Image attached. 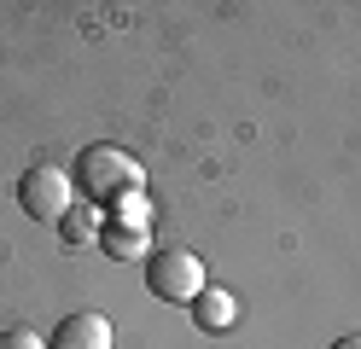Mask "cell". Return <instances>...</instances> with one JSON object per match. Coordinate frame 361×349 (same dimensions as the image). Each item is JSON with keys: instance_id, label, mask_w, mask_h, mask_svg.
<instances>
[{"instance_id": "1", "label": "cell", "mask_w": 361, "mask_h": 349, "mask_svg": "<svg viewBox=\"0 0 361 349\" xmlns=\"http://www.w3.org/2000/svg\"><path fill=\"white\" fill-rule=\"evenodd\" d=\"M71 180H76V198L99 204V209H111L123 192H140V186H146L134 152L111 146V140H99V146H87V152L76 157V175H71Z\"/></svg>"}, {"instance_id": "2", "label": "cell", "mask_w": 361, "mask_h": 349, "mask_svg": "<svg viewBox=\"0 0 361 349\" xmlns=\"http://www.w3.org/2000/svg\"><path fill=\"white\" fill-rule=\"evenodd\" d=\"M71 204H76V180L64 175L59 163H30V169L18 175V209H24L30 221H47V227H59Z\"/></svg>"}, {"instance_id": "3", "label": "cell", "mask_w": 361, "mask_h": 349, "mask_svg": "<svg viewBox=\"0 0 361 349\" xmlns=\"http://www.w3.org/2000/svg\"><path fill=\"white\" fill-rule=\"evenodd\" d=\"M204 286H210V279H204V262H198L192 250L164 245V250L146 256V291H152L157 302H192Z\"/></svg>"}, {"instance_id": "4", "label": "cell", "mask_w": 361, "mask_h": 349, "mask_svg": "<svg viewBox=\"0 0 361 349\" xmlns=\"http://www.w3.org/2000/svg\"><path fill=\"white\" fill-rule=\"evenodd\" d=\"M47 349H111V320L99 309H76L47 332Z\"/></svg>"}, {"instance_id": "5", "label": "cell", "mask_w": 361, "mask_h": 349, "mask_svg": "<svg viewBox=\"0 0 361 349\" xmlns=\"http://www.w3.org/2000/svg\"><path fill=\"white\" fill-rule=\"evenodd\" d=\"M187 309H192V326H198V332H228V326L239 320L233 291H221V286H204V291L187 302Z\"/></svg>"}, {"instance_id": "6", "label": "cell", "mask_w": 361, "mask_h": 349, "mask_svg": "<svg viewBox=\"0 0 361 349\" xmlns=\"http://www.w3.org/2000/svg\"><path fill=\"white\" fill-rule=\"evenodd\" d=\"M99 227H105V216H99V204H87V198H76L71 209H64V221H59V239L71 245V250H87V245H99Z\"/></svg>"}, {"instance_id": "7", "label": "cell", "mask_w": 361, "mask_h": 349, "mask_svg": "<svg viewBox=\"0 0 361 349\" xmlns=\"http://www.w3.org/2000/svg\"><path fill=\"white\" fill-rule=\"evenodd\" d=\"M146 245H152V239H146V227H123V221H105V227H99V250L111 256V262H134V256H152Z\"/></svg>"}, {"instance_id": "8", "label": "cell", "mask_w": 361, "mask_h": 349, "mask_svg": "<svg viewBox=\"0 0 361 349\" xmlns=\"http://www.w3.org/2000/svg\"><path fill=\"white\" fill-rule=\"evenodd\" d=\"M111 221H123V227H152V198H146V186H140V192H123L117 204H111Z\"/></svg>"}, {"instance_id": "9", "label": "cell", "mask_w": 361, "mask_h": 349, "mask_svg": "<svg viewBox=\"0 0 361 349\" xmlns=\"http://www.w3.org/2000/svg\"><path fill=\"white\" fill-rule=\"evenodd\" d=\"M0 349H47V343H41V332H30V326H12V332H0Z\"/></svg>"}, {"instance_id": "10", "label": "cell", "mask_w": 361, "mask_h": 349, "mask_svg": "<svg viewBox=\"0 0 361 349\" xmlns=\"http://www.w3.org/2000/svg\"><path fill=\"white\" fill-rule=\"evenodd\" d=\"M332 349H361V332H350V338H338Z\"/></svg>"}]
</instances>
